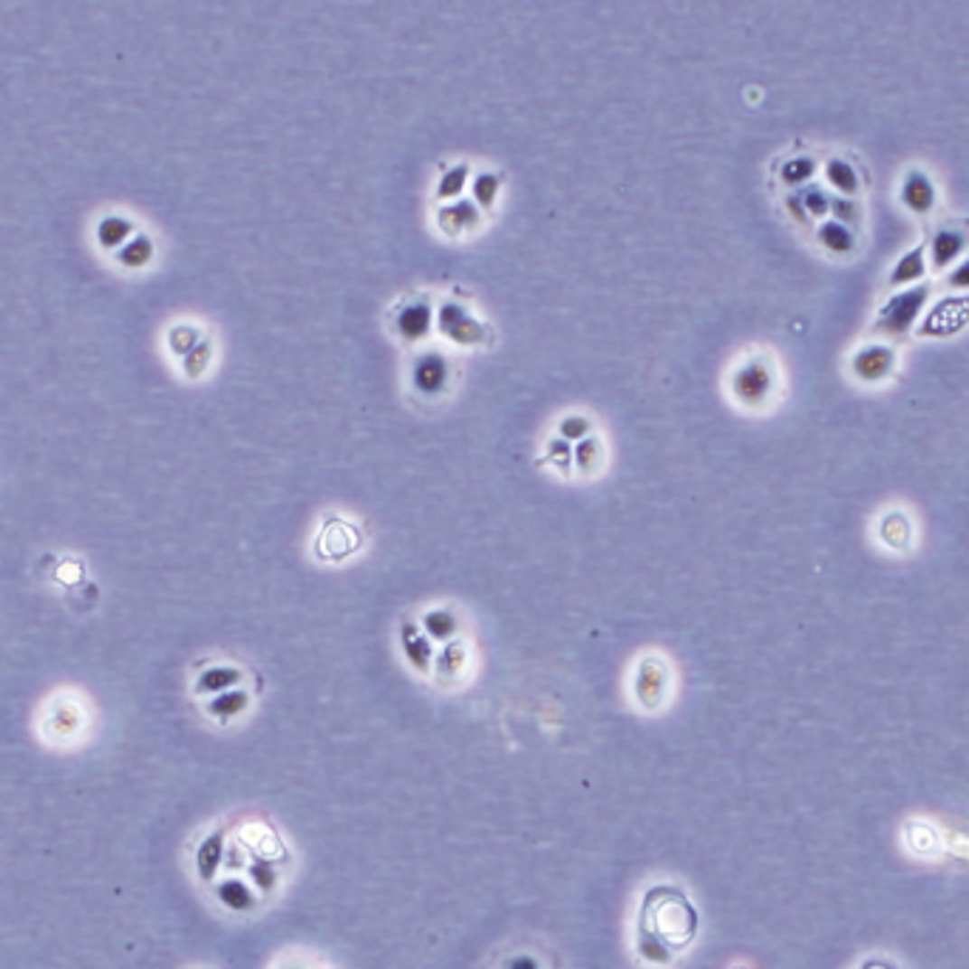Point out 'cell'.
<instances>
[{"label":"cell","mask_w":969,"mask_h":969,"mask_svg":"<svg viewBox=\"0 0 969 969\" xmlns=\"http://www.w3.org/2000/svg\"><path fill=\"white\" fill-rule=\"evenodd\" d=\"M397 329L406 341H423L431 329V309L426 304H409L397 315Z\"/></svg>","instance_id":"603a6c76"},{"label":"cell","mask_w":969,"mask_h":969,"mask_svg":"<svg viewBox=\"0 0 969 969\" xmlns=\"http://www.w3.org/2000/svg\"><path fill=\"white\" fill-rule=\"evenodd\" d=\"M825 182L845 199H856L859 187H861L856 167L851 162H845V159H828L825 162Z\"/></svg>","instance_id":"44dd1931"},{"label":"cell","mask_w":969,"mask_h":969,"mask_svg":"<svg viewBox=\"0 0 969 969\" xmlns=\"http://www.w3.org/2000/svg\"><path fill=\"white\" fill-rule=\"evenodd\" d=\"M468 666V646L462 641H448L442 644V649L434 655V675L437 681H442L446 686H454L462 681V672Z\"/></svg>","instance_id":"9a60e30c"},{"label":"cell","mask_w":969,"mask_h":969,"mask_svg":"<svg viewBox=\"0 0 969 969\" xmlns=\"http://www.w3.org/2000/svg\"><path fill=\"white\" fill-rule=\"evenodd\" d=\"M276 969H309L304 961H298V958H287V961H281Z\"/></svg>","instance_id":"b9f144b4"},{"label":"cell","mask_w":969,"mask_h":969,"mask_svg":"<svg viewBox=\"0 0 969 969\" xmlns=\"http://www.w3.org/2000/svg\"><path fill=\"white\" fill-rule=\"evenodd\" d=\"M969 326V292L964 295H946V298L936 301L930 312H924L918 321V334L921 338H953V334L964 332Z\"/></svg>","instance_id":"277c9868"},{"label":"cell","mask_w":969,"mask_h":969,"mask_svg":"<svg viewBox=\"0 0 969 969\" xmlns=\"http://www.w3.org/2000/svg\"><path fill=\"white\" fill-rule=\"evenodd\" d=\"M456 629H459V621H456V616L451 613V609H446V607L428 609V613L423 616V632H426L431 641L448 644V641H454Z\"/></svg>","instance_id":"d4e9b609"},{"label":"cell","mask_w":969,"mask_h":969,"mask_svg":"<svg viewBox=\"0 0 969 969\" xmlns=\"http://www.w3.org/2000/svg\"><path fill=\"white\" fill-rule=\"evenodd\" d=\"M496 191H499V179L494 174H482L476 176L474 182V199L479 207H491L494 199H496Z\"/></svg>","instance_id":"e575fe53"},{"label":"cell","mask_w":969,"mask_h":969,"mask_svg":"<svg viewBox=\"0 0 969 969\" xmlns=\"http://www.w3.org/2000/svg\"><path fill=\"white\" fill-rule=\"evenodd\" d=\"M89 729V706L82 703L77 694H57L46 703L43 711V734L49 743L69 746L71 740H80Z\"/></svg>","instance_id":"3957f363"},{"label":"cell","mask_w":969,"mask_h":969,"mask_svg":"<svg viewBox=\"0 0 969 969\" xmlns=\"http://www.w3.org/2000/svg\"><path fill=\"white\" fill-rule=\"evenodd\" d=\"M439 329L446 332L454 343H462V346L479 343L484 338V329L459 304H446L439 309Z\"/></svg>","instance_id":"8fae6325"},{"label":"cell","mask_w":969,"mask_h":969,"mask_svg":"<svg viewBox=\"0 0 969 969\" xmlns=\"http://www.w3.org/2000/svg\"><path fill=\"white\" fill-rule=\"evenodd\" d=\"M946 287H950V289H964V292H969V259H964V261H958L950 272H946Z\"/></svg>","instance_id":"f35d334b"},{"label":"cell","mask_w":969,"mask_h":969,"mask_svg":"<svg viewBox=\"0 0 969 969\" xmlns=\"http://www.w3.org/2000/svg\"><path fill=\"white\" fill-rule=\"evenodd\" d=\"M816 241L823 244V247L831 252V256H851V252L856 249L853 230L845 227V224H839V221H833V219L819 221V227H816Z\"/></svg>","instance_id":"d6986e66"},{"label":"cell","mask_w":969,"mask_h":969,"mask_svg":"<svg viewBox=\"0 0 969 969\" xmlns=\"http://www.w3.org/2000/svg\"><path fill=\"white\" fill-rule=\"evenodd\" d=\"M788 210H791V213L799 219V221H805L808 216H805V210H803V202H799V196H788Z\"/></svg>","instance_id":"60d3db41"},{"label":"cell","mask_w":969,"mask_h":969,"mask_svg":"<svg viewBox=\"0 0 969 969\" xmlns=\"http://www.w3.org/2000/svg\"><path fill=\"white\" fill-rule=\"evenodd\" d=\"M698 910L681 888L672 884H655L649 888L641 901L638 927L663 941L672 953H681L698 936Z\"/></svg>","instance_id":"6da1fadb"},{"label":"cell","mask_w":969,"mask_h":969,"mask_svg":"<svg viewBox=\"0 0 969 969\" xmlns=\"http://www.w3.org/2000/svg\"><path fill=\"white\" fill-rule=\"evenodd\" d=\"M868 969H888V966H879V964H873V966H868Z\"/></svg>","instance_id":"7bdbcfd3"},{"label":"cell","mask_w":969,"mask_h":969,"mask_svg":"<svg viewBox=\"0 0 969 969\" xmlns=\"http://www.w3.org/2000/svg\"><path fill=\"white\" fill-rule=\"evenodd\" d=\"M213 896L216 901L221 904L224 910L236 913V916H244V913H252L259 908L261 896L256 893V888H252L249 881L239 879V876H227V879H216L213 881Z\"/></svg>","instance_id":"9c48e42d"},{"label":"cell","mask_w":969,"mask_h":969,"mask_svg":"<svg viewBox=\"0 0 969 969\" xmlns=\"http://www.w3.org/2000/svg\"><path fill=\"white\" fill-rule=\"evenodd\" d=\"M799 202H803L805 216H811V219L825 221V219H828V213H831V196H828L819 184L808 187V191H805L803 196H799Z\"/></svg>","instance_id":"1f68e13d"},{"label":"cell","mask_w":969,"mask_h":969,"mask_svg":"<svg viewBox=\"0 0 969 969\" xmlns=\"http://www.w3.org/2000/svg\"><path fill=\"white\" fill-rule=\"evenodd\" d=\"M196 343H199V332L191 329V326H179V329H174V334H171V349L179 352V354H191V349H193Z\"/></svg>","instance_id":"d590c367"},{"label":"cell","mask_w":969,"mask_h":969,"mask_svg":"<svg viewBox=\"0 0 969 969\" xmlns=\"http://www.w3.org/2000/svg\"><path fill=\"white\" fill-rule=\"evenodd\" d=\"M589 434V423L584 417H564L561 419V439L567 442H581Z\"/></svg>","instance_id":"8d00e7d4"},{"label":"cell","mask_w":969,"mask_h":969,"mask_svg":"<svg viewBox=\"0 0 969 969\" xmlns=\"http://www.w3.org/2000/svg\"><path fill=\"white\" fill-rule=\"evenodd\" d=\"M247 876H249V884L256 888L259 896H269L278 890L281 884V870H278V861L272 859H261V856H249L247 861Z\"/></svg>","instance_id":"ffe728a7"},{"label":"cell","mask_w":969,"mask_h":969,"mask_svg":"<svg viewBox=\"0 0 969 969\" xmlns=\"http://www.w3.org/2000/svg\"><path fill=\"white\" fill-rule=\"evenodd\" d=\"M879 539L884 547H890L896 553L910 550L913 544V522L904 511H890L879 519Z\"/></svg>","instance_id":"e0dca14e"},{"label":"cell","mask_w":969,"mask_h":969,"mask_svg":"<svg viewBox=\"0 0 969 969\" xmlns=\"http://www.w3.org/2000/svg\"><path fill=\"white\" fill-rule=\"evenodd\" d=\"M933 287L930 284H916L908 289L893 292L876 312V321L870 326L873 334H888V338H908L921 321V315L930 304Z\"/></svg>","instance_id":"7a4b0ae2"},{"label":"cell","mask_w":969,"mask_h":969,"mask_svg":"<svg viewBox=\"0 0 969 969\" xmlns=\"http://www.w3.org/2000/svg\"><path fill=\"white\" fill-rule=\"evenodd\" d=\"M550 459L556 462V468L559 471H570V466H573V448H570V442H567V439H553L550 442Z\"/></svg>","instance_id":"74e56055"},{"label":"cell","mask_w":969,"mask_h":969,"mask_svg":"<svg viewBox=\"0 0 969 969\" xmlns=\"http://www.w3.org/2000/svg\"><path fill=\"white\" fill-rule=\"evenodd\" d=\"M774 369L766 357H751L731 374V391L743 406H763L774 391Z\"/></svg>","instance_id":"5b68a950"},{"label":"cell","mask_w":969,"mask_h":969,"mask_svg":"<svg viewBox=\"0 0 969 969\" xmlns=\"http://www.w3.org/2000/svg\"><path fill=\"white\" fill-rule=\"evenodd\" d=\"M131 236H134V224L128 219H122V216H108V219H102L97 224V241L105 249H114V247L122 249L125 244L131 241Z\"/></svg>","instance_id":"4316f807"},{"label":"cell","mask_w":969,"mask_h":969,"mask_svg":"<svg viewBox=\"0 0 969 969\" xmlns=\"http://www.w3.org/2000/svg\"><path fill=\"white\" fill-rule=\"evenodd\" d=\"M446 377H448V369L439 354H426L423 361L414 366V386L423 394H437L442 386H446Z\"/></svg>","instance_id":"7402d4cb"},{"label":"cell","mask_w":969,"mask_h":969,"mask_svg":"<svg viewBox=\"0 0 969 969\" xmlns=\"http://www.w3.org/2000/svg\"><path fill=\"white\" fill-rule=\"evenodd\" d=\"M474 221H479V213H476V207H474L471 202H454L451 207H446V210L439 213L442 230H446V233H451V236L459 233L462 227H471Z\"/></svg>","instance_id":"83f0119b"},{"label":"cell","mask_w":969,"mask_h":969,"mask_svg":"<svg viewBox=\"0 0 969 969\" xmlns=\"http://www.w3.org/2000/svg\"><path fill=\"white\" fill-rule=\"evenodd\" d=\"M249 701H252L249 691L239 686V689H230V691L216 694V698H210L204 703V711H207V718H213L216 723H233L249 709Z\"/></svg>","instance_id":"ac0fdd59"},{"label":"cell","mask_w":969,"mask_h":969,"mask_svg":"<svg viewBox=\"0 0 969 969\" xmlns=\"http://www.w3.org/2000/svg\"><path fill=\"white\" fill-rule=\"evenodd\" d=\"M224 856H227V831L216 828L210 831L193 851V868L202 884H213L224 868Z\"/></svg>","instance_id":"ba28073f"},{"label":"cell","mask_w":969,"mask_h":969,"mask_svg":"<svg viewBox=\"0 0 969 969\" xmlns=\"http://www.w3.org/2000/svg\"><path fill=\"white\" fill-rule=\"evenodd\" d=\"M151 259H154V244L147 236H134L119 249V264L125 267H145Z\"/></svg>","instance_id":"4dcf8cb0"},{"label":"cell","mask_w":969,"mask_h":969,"mask_svg":"<svg viewBox=\"0 0 969 969\" xmlns=\"http://www.w3.org/2000/svg\"><path fill=\"white\" fill-rule=\"evenodd\" d=\"M896 369V352L888 343H868L853 352L851 372L861 383H881L888 381Z\"/></svg>","instance_id":"8992f818"},{"label":"cell","mask_w":969,"mask_h":969,"mask_svg":"<svg viewBox=\"0 0 969 969\" xmlns=\"http://www.w3.org/2000/svg\"><path fill=\"white\" fill-rule=\"evenodd\" d=\"M466 179H468V167L466 165H456L451 167V171L442 176L439 187H437V196L439 199H454L462 193V187H466Z\"/></svg>","instance_id":"836d02e7"},{"label":"cell","mask_w":969,"mask_h":969,"mask_svg":"<svg viewBox=\"0 0 969 969\" xmlns=\"http://www.w3.org/2000/svg\"><path fill=\"white\" fill-rule=\"evenodd\" d=\"M635 953L641 955V961L655 964V966H669L675 961V953L669 950L663 941H658L652 933H646L644 927H635Z\"/></svg>","instance_id":"484cf974"},{"label":"cell","mask_w":969,"mask_h":969,"mask_svg":"<svg viewBox=\"0 0 969 969\" xmlns=\"http://www.w3.org/2000/svg\"><path fill=\"white\" fill-rule=\"evenodd\" d=\"M927 249H930V269L933 272H944L958 264V259L964 256L966 249V236L958 233V230H950V227H941L938 233L930 239V244H927Z\"/></svg>","instance_id":"4fadbf2b"},{"label":"cell","mask_w":969,"mask_h":969,"mask_svg":"<svg viewBox=\"0 0 969 969\" xmlns=\"http://www.w3.org/2000/svg\"><path fill=\"white\" fill-rule=\"evenodd\" d=\"M632 691H635V701L641 709L646 711H658L666 703V691H669V681H666V666L655 658H649L638 666L635 672V683H632Z\"/></svg>","instance_id":"52a82bcc"},{"label":"cell","mask_w":969,"mask_h":969,"mask_svg":"<svg viewBox=\"0 0 969 969\" xmlns=\"http://www.w3.org/2000/svg\"><path fill=\"white\" fill-rule=\"evenodd\" d=\"M904 842L916 856H938L941 851V836L930 823H910L904 831Z\"/></svg>","instance_id":"cb8c5ba5"},{"label":"cell","mask_w":969,"mask_h":969,"mask_svg":"<svg viewBox=\"0 0 969 969\" xmlns=\"http://www.w3.org/2000/svg\"><path fill=\"white\" fill-rule=\"evenodd\" d=\"M831 219L845 224V227H856L861 224V204L856 199H845V196H833L831 199Z\"/></svg>","instance_id":"d6a6232c"},{"label":"cell","mask_w":969,"mask_h":969,"mask_svg":"<svg viewBox=\"0 0 969 969\" xmlns=\"http://www.w3.org/2000/svg\"><path fill=\"white\" fill-rule=\"evenodd\" d=\"M400 646H403V655L409 661L411 669H417L419 675H428L434 669V646L426 632H419L414 624H403L400 626Z\"/></svg>","instance_id":"5bb4252c"},{"label":"cell","mask_w":969,"mask_h":969,"mask_svg":"<svg viewBox=\"0 0 969 969\" xmlns=\"http://www.w3.org/2000/svg\"><path fill=\"white\" fill-rule=\"evenodd\" d=\"M499 969H541V961L533 953H513L502 961Z\"/></svg>","instance_id":"ab89813d"},{"label":"cell","mask_w":969,"mask_h":969,"mask_svg":"<svg viewBox=\"0 0 969 969\" xmlns=\"http://www.w3.org/2000/svg\"><path fill=\"white\" fill-rule=\"evenodd\" d=\"M901 204L916 216H930L938 204V191L924 171H910L901 182Z\"/></svg>","instance_id":"30bf717a"},{"label":"cell","mask_w":969,"mask_h":969,"mask_svg":"<svg viewBox=\"0 0 969 969\" xmlns=\"http://www.w3.org/2000/svg\"><path fill=\"white\" fill-rule=\"evenodd\" d=\"M244 681V672L239 666H230V663H219V666H207L202 675L196 678L193 683V691L199 694H207V698H216V694L221 691H230V689H239V683Z\"/></svg>","instance_id":"2e32d148"},{"label":"cell","mask_w":969,"mask_h":969,"mask_svg":"<svg viewBox=\"0 0 969 969\" xmlns=\"http://www.w3.org/2000/svg\"><path fill=\"white\" fill-rule=\"evenodd\" d=\"M927 269H930V264H927V241H918L913 249H908L904 256L896 259V264L890 267V276H888V287L890 289L916 287L927 276Z\"/></svg>","instance_id":"7c38bea8"},{"label":"cell","mask_w":969,"mask_h":969,"mask_svg":"<svg viewBox=\"0 0 969 969\" xmlns=\"http://www.w3.org/2000/svg\"><path fill=\"white\" fill-rule=\"evenodd\" d=\"M816 176V162L811 156H794L779 167V179L788 187H799Z\"/></svg>","instance_id":"f1b7e54d"},{"label":"cell","mask_w":969,"mask_h":969,"mask_svg":"<svg viewBox=\"0 0 969 969\" xmlns=\"http://www.w3.org/2000/svg\"><path fill=\"white\" fill-rule=\"evenodd\" d=\"M573 466L584 474H593L601 466V442L596 437H584L581 442H576L573 448Z\"/></svg>","instance_id":"f546056e"}]
</instances>
